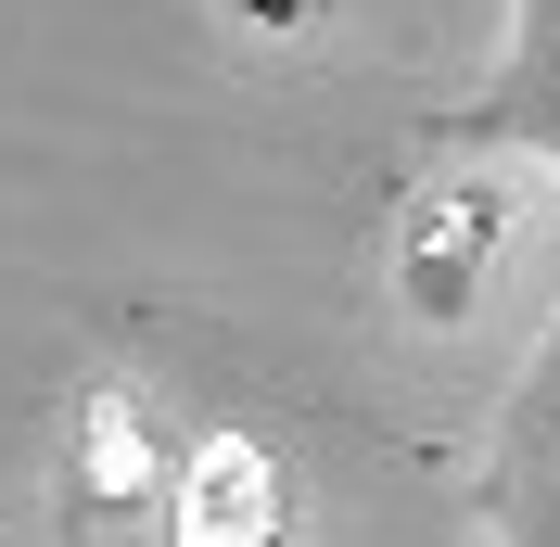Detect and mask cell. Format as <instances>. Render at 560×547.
Instances as JSON below:
<instances>
[{
	"label": "cell",
	"mask_w": 560,
	"mask_h": 547,
	"mask_svg": "<svg viewBox=\"0 0 560 547\" xmlns=\"http://www.w3.org/2000/svg\"><path fill=\"white\" fill-rule=\"evenodd\" d=\"M485 522H497V547H560V318L535 344V370L510 382V408H497Z\"/></svg>",
	"instance_id": "6da1fadb"
},
{
	"label": "cell",
	"mask_w": 560,
	"mask_h": 547,
	"mask_svg": "<svg viewBox=\"0 0 560 547\" xmlns=\"http://www.w3.org/2000/svg\"><path fill=\"white\" fill-rule=\"evenodd\" d=\"M433 128H446V140H510V153L560 166V0H510L497 77L471 90V103H446Z\"/></svg>",
	"instance_id": "7a4b0ae2"
}]
</instances>
